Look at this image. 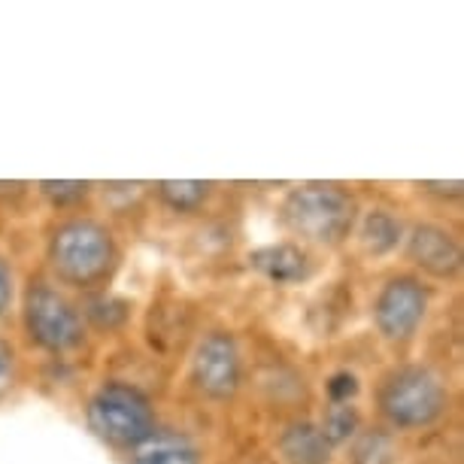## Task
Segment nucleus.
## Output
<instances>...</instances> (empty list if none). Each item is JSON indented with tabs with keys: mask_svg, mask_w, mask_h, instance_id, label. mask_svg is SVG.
<instances>
[{
	"mask_svg": "<svg viewBox=\"0 0 464 464\" xmlns=\"http://www.w3.org/2000/svg\"><path fill=\"white\" fill-rule=\"evenodd\" d=\"M283 222L292 234L313 243H340L355 225V200L334 182H306L288 191Z\"/></svg>",
	"mask_w": 464,
	"mask_h": 464,
	"instance_id": "nucleus-1",
	"label": "nucleus"
},
{
	"mask_svg": "<svg viewBox=\"0 0 464 464\" xmlns=\"http://www.w3.org/2000/svg\"><path fill=\"white\" fill-rule=\"evenodd\" d=\"M49 261L67 285L89 288L110 276L116 265V243L103 225L92 218H73L52 234Z\"/></svg>",
	"mask_w": 464,
	"mask_h": 464,
	"instance_id": "nucleus-2",
	"label": "nucleus"
},
{
	"mask_svg": "<svg viewBox=\"0 0 464 464\" xmlns=\"http://www.w3.org/2000/svg\"><path fill=\"white\" fill-rule=\"evenodd\" d=\"M380 410L395 428L413 431V428H428L443 416L450 395H446L440 376L428 367H398L380 385Z\"/></svg>",
	"mask_w": 464,
	"mask_h": 464,
	"instance_id": "nucleus-3",
	"label": "nucleus"
},
{
	"mask_svg": "<svg viewBox=\"0 0 464 464\" xmlns=\"http://www.w3.org/2000/svg\"><path fill=\"white\" fill-rule=\"evenodd\" d=\"M89 428L103 443L119 450H134L155 431V413L149 398L134 385L107 382L89 401Z\"/></svg>",
	"mask_w": 464,
	"mask_h": 464,
	"instance_id": "nucleus-4",
	"label": "nucleus"
},
{
	"mask_svg": "<svg viewBox=\"0 0 464 464\" xmlns=\"http://www.w3.org/2000/svg\"><path fill=\"white\" fill-rule=\"evenodd\" d=\"M24 331L37 346L49 353H64V349L80 346L82 340V319L73 310V304L64 295L46 283H34L24 292Z\"/></svg>",
	"mask_w": 464,
	"mask_h": 464,
	"instance_id": "nucleus-5",
	"label": "nucleus"
},
{
	"mask_svg": "<svg viewBox=\"0 0 464 464\" xmlns=\"http://www.w3.org/2000/svg\"><path fill=\"white\" fill-rule=\"evenodd\" d=\"M243 362L240 349L227 331H213L198 343L195 355H191V382L200 395L213 401L234 398V392L240 389Z\"/></svg>",
	"mask_w": 464,
	"mask_h": 464,
	"instance_id": "nucleus-6",
	"label": "nucleus"
},
{
	"mask_svg": "<svg viewBox=\"0 0 464 464\" xmlns=\"http://www.w3.org/2000/svg\"><path fill=\"white\" fill-rule=\"evenodd\" d=\"M428 310V292L413 276H398L382 285L373 304V322L385 340H407L422 325Z\"/></svg>",
	"mask_w": 464,
	"mask_h": 464,
	"instance_id": "nucleus-7",
	"label": "nucleus"
},
{
	"mask_svg": "<svg viewBox=\"0 0 464 464\" xmlns=\"http://www.w3.org/2000/svg\"><path fill=\"white\" fill-rule=\"evenodd\" d=\"M407 252L425 274L437 279H452L461 270V246L450 231L437 225H416L410 231Z\"/></svg>",
	"mask_w": 464,
	"mask_h": 464,
	"instance_id": "nucleus-8",
	"label": "nucleus"
},
{
	"mask_svg": "<svg viewBox=\"0 0 464 464\" xmlns=\"http://www.w3.org/2000/svg\"><path fill=\"white\" fill-rule=\"evenodd\" d=\"M249 267L258 270L261 276L276 285H292L306 279V274H310V258L295 243H274V246L252 249Z\"/></svg>",
	"mask_w": 464,
	"mask_h": 464,
	"instance_id": "nucleus-9",
	"label": "nucleus"
},
{
	"mask_svg": "<svg viewBox=\"0 0 464 464\" xmlns=\"http://www.w3.org/2000/svg\"><path fill=\"white\" fill-rule=\"evenodd\" d=\"M130 464H200L198 446L179 431H159L130 450Z\"/></svg>",
	"mask_w": 464,
	"mask_h": 464,
	"instance_id": "nucleus-10",
	"label": "nucleus"
},
{
	"mask_svg": "<svg viewBox=\"0 0 464 464\" xmlns=\"http://www.w3.org/2000/svg\"><path fill=\"white\" fill-rule=\"evenodd\" d=\"M279 455L285 464H328L331 446L322 437L319 425L313 422H292L279 434Z\"/></svg>",
	"mask_w": 464,
	"mask_h": 464,
	"instance_id": "nucleus-11",
	"label": "nucleus"
},
{
	"mask_svg": "<svg viewBox=\"0 0 464 464\" xmlns=\"http://www.w3.org/2000/svg\"><path fill=\"white\" fill-rule=\"evenodd\" d=\"M401 243V222L389 209H371L362 218V246L371 256H385Z\"/></svg>",
	"mask_w": 464,
	"mask_h": 464,
	"instance_id": "nucleus-12",
	"label": "nucleus"
},
{
	"mask_svg": "<svg viewBox=\"0 0 464 464\" xmlns=\"http://www.w3.org/2000/svg\"><path fill=\"white\" fill-rule=\"evenodd\" d=\"M209 182L200 179H168L159 182V198L173 213H195V209L209 198Z\"/></svg>",
	"mask_w": 464,
	"mask_h": 464,
	"instance_id": "nucleus-13",
	"label": "nucleus"
},
{
	"mask_svg": "<svg viewBox=\"0 0 464 464\" xmlns=\"http://www.w3.org/2000/svg\"><path fill=\"white\" fill-rule=\"evenodd\" d=\"M398 450L392 434L385 431H364L353 446V464H395Z\"/></svg>",
	"mask_w": 464,
	"mask_h": 464,
	"instance_id": "nucleus-14",
	"label": "nucleus"
},
{
	"mask_svg": "<svg viewBox=\"0 0 464 464\" xmlns=\"http://www.w3.org/2000/svg\"><path fill=\"white\" fill-rule=\"evenodd\" d=\"M319 431L328 440V446L346 443L349 437L358 431V410L353 404H331V410L325 413V422H322Z\"/></svg>",
	"mask_w": 464,
	"mask_h": 464,
	"instance_id": "nucleus-15",
	"label": "nucleus"
},
{
	"mask_svg": "<svg viewBox=\"0 0 464 464\" xmlns=\"http://www.w3.org/2000/svg\"><path fill=\"white\" fill-rule=\"evenodd\" d=\"M85 316H89L98 328H119L121 322L128 319V304L119 301L112 295H103V297H94L85 306Z\"/></svg>",
	"mask_w": 464,
	"mask_h": 464,
	"instance_id": "nucleus-16",
	"label": "nucleus"
},
{
	"mask_svg": "<svg viewBox=\"0 0 464 464\" xmlns=\"http://www.w3.org/2000/svg\"><path fill=\"white\" fill-rule=\"evenodd\" d=\"M89 182H80V179H46L40 182V191L46 195L55 207H70V204H80L89 195Z\"/></svg>",
	"mask_w": 464,
	"mask_h": 464,
	"instance_id": "nucleus-17",
	"label": "nucleus"
},
{
	"mask_svg": "<svg viewBox=\"0 0 464 464\" xmlns=\"http://www.w3.org/2000/svg\"><path fill=\"white\" fill-rule=\"evenodd\" d=\"M325 389H328L331 404H349V401L358 395V376L349 371H340L325 382Z\"/></svg>",
	"mask_w": 464,
	"mask_h": 464,
	"instance_id": "nucleus-18",
	"label": "nucleus"
},
{
	"mask_svg": "<svg viewBox=\"0 0 464 464\" xmlns=\"http://www.w3.org/2000/svg\"><path fill=\"white\" fill-rule=\"evenodd\" d=\"M15 380V358H13V349L10 343L0 340V398L10 392V385Z\"/></svg>",
	"mask_w": 464,
	"mask_h": 464,
	"instance_id": "nucleus-19",
	"label": "nucleus"
},
{
	"mask_svg": "<svg viewBox=\"0 0 464 464\" xmlns=\"http://www.w3.org/2000/svg\"><path fill=\"white\" fill-rule=\"evenodd\" d=\"M419 188H422V191H428V195H437V198H450V200L461 198V191H464L461 179H452V182H422V186H419Z\"/></svg>",
	"mask_w": 464,
	"mask_h": 464,
	"instance_id": "nucleus-20",
	"label": "nucleus"
},
{
	"mask_svg": "<svg viewBox=\"0 0 464 464\" xmlns=\"http://www.w3.org/2000/svg\"><path fill=\"white\" fill-rule=\"evenodd\" d=\"M10 301H13V270L4 258H0V316H4V310L10 306Z\"/></svg>",
	"mask_w": 464,
	"mask_h": 464,
	"instance_id": "nucleus-21",
	"label": "nucleus"
}]
</instances>
